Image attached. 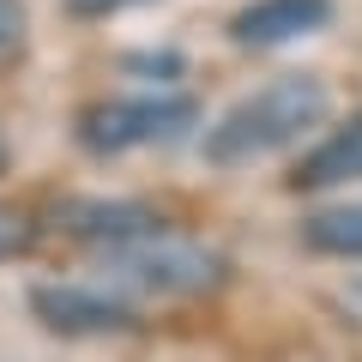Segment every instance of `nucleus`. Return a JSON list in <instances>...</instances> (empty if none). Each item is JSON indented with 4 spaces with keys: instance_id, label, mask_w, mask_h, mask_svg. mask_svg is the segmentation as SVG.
Segmentation results:
<instances>
[{
    "instance_id": "1",
    "label": "nucleus",
    "mask_w": 362,
    "mask_h": 362,
    "mask_svg": "<svg viewBox=\"0 0 362 362\" xmlns=\"http://www.w3.org/2000/svg\"><path fill=\"white\" fill-rule=\"evenodd\" d=\"M326 109H332L326 78H314V73H284V78H272V85H259L254 97H242L235 109H223L218 127L206 133V157H211L218 169L259 163V157L296 145L308 127H320Z\"/></svg>"
},
{
    "instance_id": "2",
    "label": "nucleus",
    "mask_w": 362,
    "mask_h": 362,
    "mask_svg": "<svg viewBox=\"0 0 362 362\" xmlns=\"http://www.w3.org/2000/svg\"><path fill=\"white\" fill-rule=\"evenodd\" d=\"M199 121L194 97L175 90H145V97H109L90 103L78 115V145L97 157H121V151H145V145H169Z\"/></svg>"
},
{
    "instance_id": "3",
    "label": "nucleus",
    "mask_w": 362,
    "mask_h": 362,
    "mask_svg": "<svg viewBox=\"0 0 362 362\" xmlns=\"http://www.w3.org/2000/svg\"><path fill=\"white\" fill-rule=\"evenodd\" d=\"M109 259H115V272L127 278V284L163 290V296H194V290L218 284V254H211V247H199V242L169 235L163 223H157V230H145L139 242L109 247Z\"/></svg>"
},
{
    "instance_id": "4",
    "label": "nucleus",
    "mask_w": 362,
    "mask_h": 362,
    "mask_svg": "<svg viewBox=\"0 0 362 362\" xmlns=\"http://www.w3.org/2000/svg\"><path fill=\"white\" fill-rule=\"evenodd\" d=\"M37 320L49 332H66V338H103V332H127L133 326V308L115 302L109 290H85V284H42L30 296Z\"/></svg>"
},
{
    "instance_id": "5",
    "label": "nucleus",
    "mask_w": 362,
    "mask_h": 362,
    "mask_svg": "<svg viewBox=\"0 0 362 362\" xmlns=\"http://www.w3.org/2000/svg\"><path fill=\"white\" fill-rule=\"evenodd\" d=\"M332 18V0H254L230 18V37L242 49H278V42L314 37Z\"/></svg>"
},
{
    "instance_id": "6",
    "label": "nucleus",
    "mask_w": 362,
    "mask_h": 362,
    "mask_svg": "<svg viewBox=\"0 0 362 362\" xmlns=\"http://www.w3.org/2000/svg\"><path fill=\"white\" fill-rule=\"evenodd\" d=\"M344 181H362V109L326 133L296 169V187H344Z\"/></svg>"
},
{
    "instance_id": "7",
    "label": "nucleus",
    "mask_w": 362,
    "mask_h": 362,
    "mask_svg": "<svg viewBox=\"0 0 362 362\" xmlns=\"http://www.w3.org/2000/svg\"><path fill=\"white\" fill-rule=\"evenodd\" d=\"M302 242L314 254H338V259H362V199L350 206H332V211H314L302 223Z\"/></svg>"
},
{
    "instance_id": "8",
    "label": "nucleus",
    "mask_w": 362,
    "mask_h": 362,
    "mask_svg": "<svg viewBox=\"0 0 362 362\" xmlns=\"http://www.w3.org/2000/svg\"><path fill=\"white\" fill-rule=\"evenodd\" d=\"M25 42V6L18 0H0V61Z\"/></svg>"
},
{
    "instance_id": "9",
    "label": "nucleus",
    "mask_w": 362,
    "mask_h": 362,
    "mask_svg": "<svg viewBox=\"0 0 362 362\" xmlns=\"http://www.w3.org/2000/svg\"><path fill=\"white\" fill-rule=\"evenodd\" d=\"M30 247V223L18 218V211H0V259H13Z\"/></svg>"
},
{
    "instance_id": "10",
    "label": "nucleus",
    "mask_w": 362,
    "mask_h": 362,
    "mask_svg": "<svg viewBox=\"0 0 362 362\" xmlns=\"http://www.w3.org/2000/svg\"><path fill=\"white\" fill-rule=\"evenodd\" d=\"M127 6H145V0H66V13H78V18H115Z\"/></svg>"
},
{
    "instance_id": "11",
    "label": "nucleus",
    "mask_w": 362,
    "mask_h": 362,
    "mask_svg": "<svg viewBox=\"0 0 362 362\" xmlns=\"http://www.w3.org/2000/svg\"><path fill=\"white\" fill-rule=\"evenodd\" d=\"M0 169H6V139H0Z\"/></svg>"
}]
</instances>
